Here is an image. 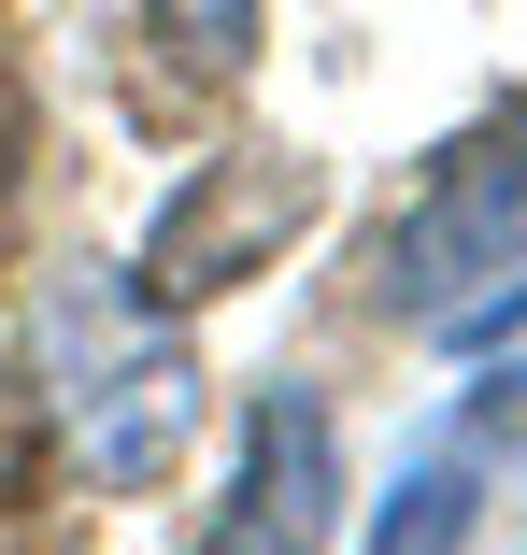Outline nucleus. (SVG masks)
<instances>
[{
    "mask_svg": "<svg viewBox=\"0 0 527 555\" xmlns=\"http://www.w3.org/2000/svg\"><path fill=\"white\" fill-rule=\"evenodd\" d=\"M485 456H499V441L457 413L428 456L371 499V555H471V527H485Z\"/></svg>",
    "mask_w": 527,
    "mask_h": 555,
    "instance_id": "obj_4",
    "label": "nucleus"
},
{
    "mask_svg": "<svg viewBox=\"0 0 527 555\" xmlns=\"http://www.w3.org/2000/svg\"><path fill=\"white\" fill-rule=\"evenodd\" d=\"M371 299L428 343L485 357L527 327V129H471L442 143V171L385 214L371 243Z\"/></svg>",
    "mask_w": 527,
    "mask_h": 555,
    "instance_id": "obj_1",
    "label": "nucleus"
},
{
    "mask_svg": "<svg viewBox=\"0 0 527 555\" xmlns=\"http://www.w3.org/2000/svg\"><path fill=\"white\" fill-rule=\"evenodd\" d=\"M143 29H157V57H171V72L229 86V72H257V29H271V0H143Z\"/></svg>",
    "mask_w": 527,
    "mask_h": 555,
    "instance_id": "obj_5",
    "label": "nucleus"
},
{
    "mask_svg": "<svg viewBox=\"0 0 527 555\" xmlns=\"http://www.w3.org/2000/svg\"><path fill=\"white\" fill-rule=\"evenodd\" d=\"M313 214V171L299 157H271V143H243V157H200L185 185H171V214L143 229V257H129V299L143 313H171V299H215V285H243L285 229Z\"/></svg>",
    "mask_w": 527,
    "mask_h": 555,
    "instance_id": "obj_3",
    "label": "nucleus"
},
{
    "mask_svg": "<svg viewBox=\"0 0 527 555\" xmlns=\"http://www.w3.org/2000/svg\"><path fill=\"white\" fill-rule=\"evenodd\" d=\"M329 541H343V427L313 385H257L229 485L200 513V555H329Z\"/></svg>",
    "mask_w": 527,
    "mask_h": 555,
    "instance_id": "obj_2",
    "label": "nucleus"
}]
</instances>
